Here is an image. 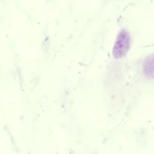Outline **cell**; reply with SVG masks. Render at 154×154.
Masks as SVG:
<instances>
[{
    "instance_id": "6da1fadb",
    "label": "cell",
    "mask_w": 154,
    "mask_h": 154,
    "mask_svg": "<svg viewBox=\"0 0 154 154\" xmlns=\"http://www.w3.org/2000/svg\"><path fill=\"white\" fill-rule=\"evenodd\" d=\"M129 45V37L128 34L125 31H122L118 35L114 47V54L116 57L123 56Z\"/></svg>"
},
{
    "instance_id": "7a4b0ae2",
    "label": "cell",
    "mask_w": 154,
    "mask_h": 154,
    "mask_svg": "<svg viewBox=\"0 0 154 154\" xmlns=\"http://www.w3.org/2000/svg\"><path fill=\"white\" fill-rule=\"evenodd\" d=\"M143 70L149 76H154V55L146 59L143 64Z\"/></svg>"
}]
</instances>
